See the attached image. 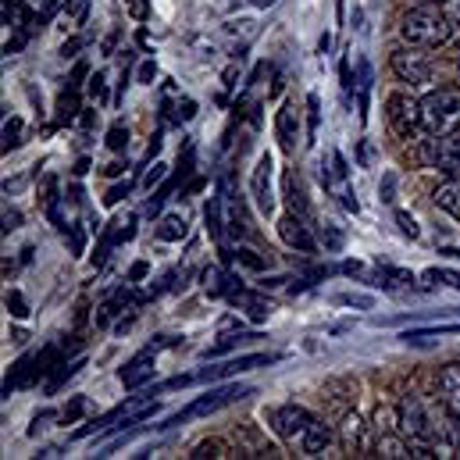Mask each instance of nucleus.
Instances as JSON below:
<instances>
[{"instance_id":"nucleus-12","label":"nucleus","mask_w":460,"mask_h":460,"mask_svg":"<svg viewBox=\"0 0 460 460\" xmlns=\"http://www.w3.org/2000/svg\"><path fill=\"white\" fill-rule=\"evenodd\" d=\"M279 235L293 246V250H304V253H314V235H311V226L304 222V215L296 218V215H286L282 222H279Z\"/></svg>"},{"instance_id":"nucleus-55","label":"nucleus","mask_w":460,"mask_h":460,"mask_svg":"<svg viewBox=\"0 0 460 460\" xmlns=\"http://www.w3.org/2000/svg\"><path fill=\"white\" fill-rule=\"evenodd\" d=\"M343 271H346V275H364L367 268H364L360 261H346V264H343Z\"/></svg>"},{"instance_id":"nucleus-40","label":"nucleus","mask_w":460,"mask_h":460,"mask_svg":"<svg viewBox=\"0 0 460 460\" xmlns=\"http://www.w3.org/2000/svg\"><path fill=\"white\" fill-rule=\"evenodd\" d=\"M83 411H86V400H83V396H75V400L61 411V421H65V425H72V421H79V414H83Z\"/></svg>"},{"instance_id":"nucleus-7","label":"nucleus","mask_w":460,"mask_h":460,"mask_svg":"<svg viewBox=\"0 0 460 460\" xmlns=\"http://www.w3.org/2000/svg\"><path fill=\"white\" fill-rule=\"evenodd\" d=\"M389 68H393V75H396L400 83H407V86H425V83L432 79V65H429V58L418 54V50H393Z\"/></svg>"},{"instance_id":"nucleus-11","label":"nucleus","mask_w":460,"mask_h":460,"mask_svg":"<svg viewBox=\"0 0 460 460\" xmlns=\"http://www.w3.org/2000/svg\"><path fill=\"white\" fill-rule=\"evenodd\" d=\"M429 161L450 175L460 172V128L457 132H447V136H436L432 150H429Z\"/></svg>"},{"instance_id":"nucleus-22","label":"nucleus","mask_w":460,"mask_h":460,"mask_svg":"<svg viewBox=\"0 0 460 460\" xmlns=\"http://www.w3.org/2000/svg\"><path fill=\"white\" fill-rule=\"evenodd\" d=\"M232 300H235L239 307H246V314H250L253 322H264V318L271 314V304L261 300V296H253V293H232Z\"/></svg>"},{"instance_id":"nucleus-32","label":"nucleus","mask_w":460,"mask_h":460,"mask_svg":"<svg viewBox=\"0 0 460 460\" xmlns=\"http://www.w3.org/2000/svg\"><path fill=\"white\" fill-rule=\"evenodd\" d=\"M396 425H400V407H396V411H393V407H378L375 429H378V432H396Z\"/></svg>"},{"instance_id":"nucleus-4","label":"nucleus","mask_w":460,"mask_h":460,"mask_svg":"<svg viewBox=\"0 0 460 460\" xmlns=\"http://www.w3.org/2000/svg\"><path fill=\"white\" fill-rule=\"evenodd\" d=\"M400 432L407 436V443H436V429L429 425V414H425V403L418 396H403L400 403Z\"/></svg>"},{"instance_id":"nucleus-16","label":"nucleus","mask_w":460,"mask_h":460,"mask_svg":"<svg viewBox=\"0 0 460 460\" xmlns=\"http://www.w3.org/2000/svg\"><path fill=\"white\" fill-rule=\"evenodd\" d=\"M432 200H436V208H439V211H447L450 218H460V179H447V182H439V186H436V193H432Z\"/></svg>"},{"instance_id":"nucleus-23","label":"nucleus","mask_w":460,"mask_h":460,"mask_svg":"<svg viewBox=\"0 0 460 460\" xmlns=\"http://www.w3.org/2000/svg\"><path fill=\"white\" fill-rule=\"evenodd\" d=\"M83 364H86L83 357H79V360H61V364H58V371L47 378V393H58L68 378H75V375H79V367H83Z\"/></svg>"},{"instance_id":"nucleus-2","label":"nucleus","mask_w":460,"mask_h":460,"mask_svg":"<svg viewBox=\"0 0 460 460\" xmlns=\"http://www.w3.org/2000/svg\"><path fill=\"white\" fill-rule=\"evenodd\" d=\"M460 128V90H432L421 97V132L447 136Z\"/></svg>"},{"instance_id":"nucleus-59","label":"nucleus","mask_w":460,"mask_h":460,"mask_svg":"<svg viewBox=\"0 0 460 460\" xmlns=\"http://www.w3.org/2000/svg\"><path fill=\"white\" fill-rule=\"evenodd\" d=\"M253 4H257V7H271L275 0H253Z\"/></svg>"},{"instance_id":"nucleus-24","label":"nucleus","mask_w":460,"mask_h":460,"mask_svg":"<svg viewBox=\"0 0 460 460\" xmlns=\"http://www.w3.org/2000/svg\"><path fill=\"white\" fill-rule=\"evenodd\" d=\"M378 454L382 457H411V443H407V436L396 439L393 432H378Z\"/></svg>"},{"instance_id":"nucleus-38","label":"nucleus","mask_w":460,"mask_h":460,"mask_svg":"<svg viewBox=\"0 0 460 460\" xmlns=\"http://www.w3.org/2000/svg\"><path fill=\"white\" fill-rule=\"evenodd\" d=\"M108 146H111V150H125V146H128V128H125L121 121L108 128Z\"/></svg>"},{"instance_id":"nucleus-13","label":"nucleus","mask_w":460,"mask_h":460,"mask_svg":"<svg viewBox=\"0 0 460 460\" xmlns=\"http://www.w3.org/2000/svg\"><path fill=\"white\" fill-rule=\"evenodd\" d=\"M275 132H279V143H282L286 150H293V146H296V139H300V111H296V104H293V101L279 108Z\"/></svg>"},{"instance_id":"nucleus-49","label":"nucleus","mask_w":460,"mask_h":460,"mask_svg":"<svg viewBox=\"0 0 460 460\" xmlns=\"http://www.w3.org/2000/svg\"><path fill=\"white\" fill-rule=\"evenodd\" d=\"M61 4H65V0H43V11H40V25H43V22H50V18L58 14V7H61Z\"/></svg>"},{"instance_id":"nucleus-34","label":"nucleus","mask_w":460,"mask_h":460,"mask_svg":"<svg viewBox=\"0 0 460 460\" xmlns=\"http://www.w3.org/2000/svg\"><path fill=\"white\" fill-rule=\"evenodd\" d=\"M336 304H343V307H360V311H371V307H375V300L364 296V293H340Z\"/></svg>"},{"instance_id":"nucleus-39","label":"nucleus","mask_w":460,"mask_h":460,"mask_svg":"<svg viewBox=\"0 0 460 460\" xmlns=\"http://www.w3.org/2000/svg\"><path fill=\"white\" fill-rule=\"evenodd\" d=\"M86 14H90V0H68V22L83 25V22H86Z\"/></svg>"},{"instance_id":"nucleus-29","label":"nucleus","mask_w":460,"mask_h":460,"mask_svg":"<svg viewBox=\"0 0 460 460\" xmlns=\"http://www.w3.org/2000/svg\"><path fill=\"white\" fill-rule=\"evenodd\" d=\"M286 200H289L293 215H307V204H304V197H300V186H296V175H293V172H286Z\"/></svg>"},{"instance_id":"nucleus-37","label":"nucleus","mask_w":460,"mask_h":460,"mask_svg":"<svg viewBox=\"0 0 460 460\" xmlns=\"http://www.w3.org/2000/svg\"><path fill=\"white\" fill-rule=\"evenodd\" d=\"M318 108H322V104H318V97H314V93H311V97H307V143H314V132H318Z\"/></svg>"},{"instance_id":"nucleus-28","label":"nucleus","mask_w":460,"mask_h":460,"mask_svg":"<svg viewBox=\"0 0 460 460\" xmlns=\"http://www.w3.org/2000/svg\"><path fill=\"white\" fill-rule=\"evenodd\" d=\"M436 382H439V393H460V364H443Z\"/></svg>"},{"instance_id":"nucleus-25","label":"nucleus","mask_w":460,"mask_h":460,"mask_svg":"<svg viewBox=\"0 0 460 460\" xmlns=\"http://www.w3.org/2000/svg\"><path fill=\"white\" fill-rule=\"evenodd\" d=\"M222 211H226V208H222V197H211V204L204 208V222H208V232H211L218 243L226 239V222H222Z\"/></svg>"},{"instance_id":"nucleus-20","label":"nucleus","mask_w":460,"mask_h":460,"mask_svg":"<svg viewBox=\"0 0 460 460\" xmlns=\"http://www.w3.org/2000/svg\"><path fill=\"white\" fill-rule=\"evenodd\" d=\"M186 218L182 215H164L161 218V226H157V239H164V243H179V239H186Z\"/></svg>"},{"instance_id":"nucleus-35","label":"nucleus","mask_w":460,"mask_h":460,"mask_svg":"<svg viewBox=\"0 0 460 460\" xmlns=\"http://www.w3.org/2000/svg\"><path fill=\"white\" fill-rule=\"evenodd\" d=\"M18 136H22V118H11V121L4 125V150H14V146L22 143Z\"/></svg>"},{"instance_id":"nucleus-44","label":"nucleus","mask_w":460,"mask_h":460,"mask_svg":"<svg viewBox=\"0 0 460 460\" xmlns=\"http://www.w3.org/2000/svg\"><path fill=\"white\" fill-rule=\"evenodd\" d=\"M443 11H447V18H450L454 32H460V0H443Z\"/></svg>"},{"instance_id":"nucleus-3","label":"nucleus","mask_w":460,"mask_h":460,"mask_svg":"<svg viewBox=\"0 0 460 460\" xmlns=\"http://www.w3.org/2000/svg\"><path fill=\"white\" fill-rule=\"evenodd\" d=\"M243 396H250V389H243V385H215L211 393H204L200 400H193L186 411H179V414H172L161 429H172V425H182V421H190V418H204V414H215V411H222V407H229L235 400H243Z\"/></svg>"},{"instance_id":"nucleus-5","label":"nucleus","mask_w":460,"mask_h":460,"mask_svg":"<svg viewBox=\"0 0 460 460\" xmlns=\"http://www.w3.org/2000/svg\"><path fill=\"white\" fill-rule=\"evenodd\" d=\"M311 421H314V414H311L307 407H300V403H282V407H275V411L268 414V425H271L282 439H289V443H300V436L307 432Z\"/></svg>"},{"instance_id":"nucleus-26","label":"nucleus","mask_w":460,"mask_h":460,"mask_svg":"<svg viewBox=\"0 0 460 460\" xmlns=\"http://www.w3.org/2000/svg\"><path fill=\"white\" fill-rule=\"evenodd\" d=\"M200 279H204V289H208L211 296H226V293L232 296V293H235V289H229V275H226L222 268H204Z\"/></svg>"},{"instance_id":"nucleus-41","label":"nucleus","mask_w":460,"mask_h":460,"mask_svg":"<svg viewBox=\"0 0 460 460\" xmlns=\"http://www.w3.org/2000/svg\"><path fill=\"white\" fill-rule=\"evenodd\" d=\"M396 226H400V232H403V235H411V239H418V235H421L418 222H414L407 211H396Z\"/></svg>"},{"instance_id":"nucleus-19","label":"nucleus","mask_w":460,"mask_h":460,"mask_svg":"<svg viewBox=\"0 0 460 460\" xmlns=\"http://www.w3.org/2000/svg\"><path fill=\"white\" fill-rule=\"evenodd\" d=\"M411 282H414V275L407 268H393V264H378L375 268V286L393 289V286H411Z\"/></svg>"},{"instance_id":"nucleus-45","label":"nucleus","mask_w":460,"mask_h":460,"mask_svg":"<svg viewBox=\"0 0 460 460\" xmlns=\"http://www.w3.org/2000/svg\"><path fill=\"white\" fill-rule=\"evenodd\" d=\"M90 93H93L97 101H104V97H108V79H104L101 72H97V75L90 79Z\"/></svg>"},{"instance_id":"nucleus-30","label":"nucleus","mask_w":460,"mask_h":460,"mask_svg":"<svg viewBox=\"0 0 460 460\" xmlns=\"http://www.w3.org/2000/svg\"><path fill=\"white\" fill-rule=\"evenodd\" d=\"M243 340H250V336H239V332H235V336H222V340H218L215 346H208V349H204L200 357H204V360H215V357H222V353L235 349V346L243 343Z\"/></svg>"},{"instance_id":"nucleus-36","label":"nucleus","mask_w":460,"mask_h":460,"mask_svg":"<svg viewBox=\"0 0 460 460\" xmlns=\"http://www.w3.org/2000/svg\"><path fill=\"white\" fill-rule=\"evenodd\" d=\"M4 304H7V311H11V314H14V318H29V304H25V296H22V293H18V289H11V293H7V300H4Z\"/></svg>"},{"instance_id":"nucleus-47","label":"nucleus","mask_w":460,"mask_h":460,"mask_svg":"<svg viewBox=\"0 0 460 460\" xmlns=\"http://www.w3.org/2000/svg\"><path fill=\"white\" fill-rule=\"evenodd\" d=\"M136 79H139V83H154V79H157V65H154V61H143L139 72H136Z\"/></svg>"},{"instance_id":"nucleus-57","label":"nucleus","mask_w":460,"mask_h":460,"mask_svg":"<svg viewBox=\"0 0 460 460\" xmlns=\"http://www.w3.org/2000/svg\"><path fill=\"white\" fill-rule=\"evenodd\" d=\"M443 282L454 286V289H460V271H443Z\"/></svg>"},{"instance_id":"nucleus-1","label":"nucleus","mask_w":460,"mask_h":460,"mask_svg":"<svg viewBox=\"0 0 460 460\" xmlns=\"http://www.w3.org/2000/svg\"><path fill=\"white\" fill-rule=\"evenodd\" d=\"M400 32H403V40H407L411 47L432 50V47L450 43L454 25H450L447 11L432 7V4H418V7H411V11L400 18Z\"/></svg>"},{"instance_id":"nucleus-54","label":"nucleus","mask_w":460,"mask_h":460,"mask_svg":"<svg viewBox=\"0 0 460 460\" xmlns=\"http://www.w3.org/2000/svg\"><path fill=\"white\" fill-rule=\"evenodd\" d=\"M18 222H22V215H18V211H4V232L18 229Z\"/></svg>"},{"instance_id":"nucleus-51","label":"nucleus","mask_w":460,"mask_h":460,"mask_svg":"<svg viewBox=\"0 0 460 460\" xmlns=\"http://www.w3.org/2000/svg\"><path fill=\"white\" fill-rule=\"evenodd\" d=\"M146 271H150V264H146V261H136V264L128 268V282H139V279H146Z\"/></svg>"},{"instance_id":"nucleus-53","label":"nucleus","mask_w":460,"mask_h":460,"mask_svg":"<svg viewBox=\"0 0 460 460\" xmlns=\"http://www.w3.org/2000/svg\"><path fill=\"white\" fill-rule=\"evenodd\" d=\"M125 4H128L132 18H146V0H125Z\"/></svg>"},{"instance_id":"nucleus-31","label":"nucleus","mask_w":460,"mask_h":460,"mask_svg":"<svg viewBox=\"0 0 460 460\" xmlns=\"http://www.w3.org/2000/svg\"><path fill=\"white\" fill-rule=\"evenodd\" d=\"M193 460H204V457H229L226 454V443L222 439H204V443H197L193 447V454H190Z\"/></svg>"},{"instance_id":"nucleus-43","label":"nucleus","mask_w":460,"mask_h":460,"mask_svg":"<svg viewBox=\"0 0 460 460\" xmlns=\"http://www.w3.org/2000/svg\"><path fill=\"white\" fill-rule=\"evenodd\" d=\"M322 239H325V250H340V246H343V232L332 229V226L322 229Z\"/></svg>"},{"instance_id":"nucleus-50","label":"nucleus","mask_w":460,"mask_h":460,"mask_svg":"<svg viewBox=\"0 0 460 460\" xmlns=\"http://www.w3.org/2000/svg\"><path fill=\"white\" fill-rule=\"evenodd\" d=\"M161 179H164V164H154V168L146 172V179H143V186H146V190H154V182H161Z\"/></svg>"},{"instance_id":"nucleus-46","label":"nucleus","mask_w":460,"mask_h":460,"mask_svg":"<svg viewBox=\"0 0 460 460\" xmlns=\"http://www.w3.org/2000/svg\"><path fill=\"white\" fill-rule=\"evenodd\" d=\"M197 115V104L186 97V101H179V108H175V121H190V118Z\"/></svg>"},{"instance_id":"nucleus-14","label":"nucleus","mask_w":460,"mask_h":460,"mask_svg":"<svg viewBox=\"0 0 460 460\" xmlns=\"http://www.w3.org/2000/svg\"><path fill=\"white\" fill-rule=\"evenodd\" d=\"M346 179H349V168H346V157L343 154H332V179H329V190L343 200L346 211H353L357 215V200H353V193H349V186H346Z\"/></svg>"},{"instance_id":"nucleus-27","label":"nucleus","mask_w":460,"mask_h":460,"mask_svg":"<svg viewBox=\"0 0 460 460\" xmlns=\"http://www.w3.org/2000/svg\"><path fill=\"white\" fill-rule=\"evenodd\" d=\"M4 22H7L11 29H29V11H25V4H22V0H7V4H4Z\"/></svg>"},{"instance_id":"nucleus-48","label":"nucleus","mask_w":460,"mask_h":460,"mask_svg":"<svg viewBox=\"0 0 460 460\" xmlns=\"http://www.w3.org/2000/svg\"><path fill=\"white\" fill-rule=\"evenodd\" d=\"M128 190H132V182H121V186H111L104 200H108V204H118V200H125V197H128Z\"/></svg>"},{"instance_id":"nucleus-15","label":"nucleus","mask_w":460,"mask_h":460,"mask_svg":"<svg viewBox=\"0 0 460 460\" xmlns=\"http://www.w3.org/2000/svg\"><path fill=\"white\" fill-rule=\"evenodd\" d=\"M329 443H332V429H329L325 421H318V418H314V421L307 425V432L300 436V450H304V454H311V457L325 454V447H329Z\"/></svg>"},{"instance_id":"nucleus-8","label":"nucleus","mask_w":460,"mask_h":460,"mask_svg":"<svg viewBox=\"0 0 460 460\" xmlns=\"http://www.w3.org/2000/svg\"><path fill=\"white\" fill-rule=\"evenodd\" d=\"M271 172H275L271 154H261V157H257V164H253V175H250V197H253V204H257V211H261V215H271V211H275Z\"/></svg>"},{"instance_id":"nucleus-6","label":"nucleus","mask_w":460,"mask_h":460,"mask_svg":"<svg viewBox=\"0 0 460 460\" xmlns=\"http://www.w3.org/2000/svg\"><path fill=\"white\" fill-rule=\"evenodd\" d=\"M385 111H389V125H393L403 139H411L414 132H421V101H414V97H407V93H393V97L385 101Z\"/></svg>"},{"instance_id":"nucleus-56","label":"nucleus","mask_w":460,"mask_h":460,"mask_svg":"<svg viewBox=\"0 0 460 460\" xmlns=\"http://www.w3.org/2000/svg\"><path fill=\"white\" fill-rule=\"evenodd\" d=\"M79 47H83V40H72V43H65V47H61V58H75V50H79Z\"/></svg>"},{"instance_id":"nucleus-33","label":"nucleus","mask_w":460,"mask_h":460,"mask_svg":"<svg viewBox=\"0 0 460 460\" xmlns=\"http://www.w3.org/2000/svg\"><path fill=\"white\" fill-rule=\"evenodd\" d=\"M232 257H235V261H239L243 268H250V271H264V268H268V261H264L261 253H253V250H246V246H239V250H235Z\"/></svg>"},{"instance_id":"nucleus-17","label":"nucleus","mask_w":460,"mask_h":460,"mask_svg":"<svg viewBox=\"0 0 460 460\" xmlns=\"http://www.w3.org/2000/svg\"><path fill=\"white\" fill-rule=\"evenodd\" d=\"M443 336H460V322L457 325H429V329H411V332H403L400 340L411 346H425V343H436V340H443Z\"/></svg>"},{"instance_id":"nucleus-10","label":"nucleus","mask_w":460,"mask_h":460,"mask_svg":"<svg viewBox=\"0 0 460 460\" xmlns=\"http://www.w3.org/2000/svg\"><path fill=\"white\" fill-rule=\"evenodd\" d=\"M154 371H157V357H154V346H146L143 353H136V357L121 367V385H125V389H139V385H146V382L154 378Z\"/></svg>"},{"instance_id":"nucleus-42","label":"nucleus","mask_w":460,"mask_h":460,"mask_svg":"<svg viewBox=\"0 0 460 460\" xmlns=\"http://www.w3.org/2000/svg\"><path fill=\"white\" fill-rule=\"evenodd\" d=\"M75 111H79V101H75V90H72V93H65V97H61V121H72V118H75Z\"/></svg>"},{"instance_id":"nucleus-18","label":"nucleus","mask_w":460,"mask_h":460,"mask_svg":"<svg viewBox=\"0 0 460 460\" xmlns=\"http://www.w3.org/2000/svg\"><path fill=\"white\" fill-rule=\"evenodd\" d=\"M32 364H36L32 357H22V360H14V367H11L7 382H4V393H7V396H11V389H22V385H29L32 378H40Z\"/></svg>"},{"instance_id":"nucleus-21","label":"nucleus","mask_w":460,"mask_h":460,"mask_svg":"<svg viewBox=\"0 0 460 460\" xmlns=\"http://www.w3.org/2000/svg\"><path fill=\"white\" fill-rule=\"evenodd\" d=\"M343 443L346 447H357V450H367L371 443H367V436H364V425H360V418L357 414H346L343 418Z\"/></svg>"},{"instance_id":"nucleus-61","label":"nucleus","mask_w":460,"mask_h":460,"mask_svg":"<svg viewBox=\"0 0 460 460\" xmlns=\"http://www.w3.org/2000/svg\"><path fill=\"white\" fill-rule=\"evenodd\" d=\"M457 65H460V58H457Z\"/></svg>"},{"instance_id":"nucleus-9","label":"nucleus","mask_w":460,"mask_h":460,"mask_svg":"<svg viewBox=\"0 0 460 460\" xmlns=\"http://www.w3.org/2000/svg\"><path fill=\"white\" fill-rule=\"evenodd\" d=\"M275 360H279V353H246V357H235V360H226V364H215V367L197 371V382H222V378H232L239 371L264 367V364H275Z\"/></svg>"},{"instance_id":"nucleus-52","label":"nucleus","mask_w":460,"mask_h":460,"mask_svg":"<svg viewBox=\"0 0 460 460\" xmlns=\"http://www.w3.org/2000/svg\"><path fill=\"white\" fill-rule=\"evenodd\" d=\"M86 72H90V65H86V61H79V65H75V72H72V90H75V86L86 79Z\"/></svg>"},{"instance_id":"nucleus-58","label":"nucleus","mask_w":460,"mask_h":460,"mask_svg":"<svg viewBox=\"0 0 460 460\" xmlns=\"http://www.w3.org/2000/svg\"><path fill=\"white\" fill-rule=\"evenodd\" d=\"M121 172H125V164H108V168H104V175H121Z\"/></svg>"},{"instance_id":"nucleus-60","label":"nucleus","mask_w":460,"mask_h":460,"mask_svg":"<svg viewBox=\"0 0 460 460\" xmlns=\"http://www.w3.org/2000/svg\"><path fill=\"white\" fill-rule=\"evenodd\" d=\"M414 4H439V0H414Z\"/></svg>"}]
</instances>
